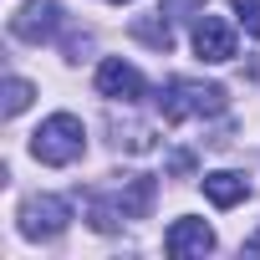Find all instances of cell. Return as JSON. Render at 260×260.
<instances>
[{"label": "cell", "instance_id": "cell-13", "mask_svg": "<svg viewBox=\"0 0 260 260\" xmlns=\"http://www.w3.org/2000/svg\"><path fill=\"white\" fill-rule=\"evenodd\" d=\"M169 21H189V16H204V0H164L158 6Z\"/></svg>", "mask_w": 260, "mask_h": 260}, {"label": "cell", "instance_id": "cell-15", "mask_svg": "<svg viewBox=\"0 0 260 260\" xmlns=\"http://www.w3.org/2000/svg\"><path fill=\"white\" fill-rule=\"evenodd\" d=\"M107 6H127V0H107Z\"/></svg>", "mask_w": 260, "mask_h": 260}, {"label": "cell", "instance_id": "cell-2", "mask_svg": "<svg viewBox=\"0 0 260 260\" xmlns=\"http://www.w3.org/2000/svg\"><path fill=\"white\" fill-rule=\"evenodd\" d=\"M158 112H164V122L214 117V112H224V87H219V82L174 77V82H164V92H158Z\"/></svg>", "mask_w": 260, "mask_h": 260}, {"label": "cell", "instance_id": "cell-9", "mask_svg": "<svg viewBox=\"0 0 260 260\" xmlns=\"http://www.w3.org/2000/svg\"><path fill=\"white\" fill-rule=\"evenodd\" d=\"M204 194H209V204L235 209L240 199H250V184H245V174H235V169H214V174H204Z\"/></svg>", "mask_w": 260, "mask_h": 260}, {"label": "cell", "instance_id": "cell-8", "mask_svg": "<svg viewBox=\"0 0 260 260\" xmlns=\"http://www.w3.org/2000/svg\"><path fill=\"white\" fill-rule=\"evenodd\" d=\"M153 194H158V184L148 179V174H127L122 184H117V194L107 199L122 219H143L148 209H153Z\"/></svg>", "mask_w": 260, "mask_h": 260}, {"label": "cell", "instance_id": "cell-12", "mask_svg": "<svg viewBox=\"0 0 260 260\" xmlns=\"http://www.w3.org/2000/svg\"><path fill=\"white\" fill-rule=\"evenodd\" d=\"M230 11H235V21L250 36H260V0H230Z\"/></svg>", "mask_w": 260, "mask_h": 260}, {"label": "cell", "instance_id": "cell-7", "mask_svg": "<svg viewBox=\"0 0 260 260\" xmlns=\"http://www.w3.org/2000/svg\"><path fill=\"white\" fill-rule=\"evenodd\" d=\"M164 250H169L174 260H189V255H209V250H214V230H209L204 219L184 214V219H174V224H169V235H164Z\"/></svg>", "mask_w": 260, "mask_h": 260}, {"label": "cell", "instance_id": "cell-14", "mask_svg": "<svg viewBox=\"0 0 260 260\" xmlns=\"http://www.w3.org/2000/svg\"><path fill=\"white\" fill-rule=\"evenodd\" d=\"M245 255H260V235H255V240H245Z\"/></svg>", "mask_w": 260, "mask_h": 260}, {"label": "cell", "instance_id": "cell-5", "mask_svg": "<svg viewBox=\"0 0 260 260\" xmlns=\"http://www.w3.org/2000/svg\"><path fill=\"white\" fill-rule=\"evenodd\" d=\"M97 92H102L107 102H138V97L148 92V82H143V72H138L133 61L107 56V61L97 67Z\"/></svg>", "mask_w": 260, "mask_h": 260}, {"label": "cell", "instance_id": "cell-4", "mask_svg": "<svg viewBox=\"0 0 260 260\" xmlns=\"http://www.w3.org/2000/svg\"><path fill=\"white\" fill-rule=\"evenodd\" d=\"M56 26H61V6H56V0H26V6L11 16V36L16 41H31V46L51 41Z\"/></svg>", "mask_w": 260, "mask_h": 260}, {"label": "cell", "instance_id": "cell-3", "mask_svg": "<svg viewBox=\"0 0 260 260\" xmlns=\"http://www.w3.org/2000/svg\"><path fill=\"white\" fill-rule=\"evenodd\" d=\"M67 224H72V204L56 199V194H36V199L21 204V235L26 240H51Z\"/></svg>", "mask_w": 260, "mask_h": 260}, {"label": "cell", "instance_id": "cell-10", "mask_svg": "<svg viewBox=\"0 0 260 260\" xmlns=\"http://www.w3.org/2000/svg\"><path fill=\"white\" fill-rule=\"evenodd\" d=\"M0 97H6V117H16V112H26V107H31L36 87H31L26 77H6V92H0Z\"/></svg>", "mask_w": 260, "mask_h": 260}, {"label": "cell", "instance_id": "cell-1", "mask_svg": "<svg viewBox=\"0 0 260 260\" xmlns=\"http://www.w3.org/2000/svg\"><path fill=\"white\" fill-rule=\"evenodd\" d=\"M82 148H87V127H82V117H72V112H51L36 133H31V158L46 164V169L77 164Z\"/></svg>", "mask_w": 260, "mask_h": 260}, {"label": "cell", "instance_id": "cell-6", "mask_svg": "<svg viewBox=\"0 0 260 260\" xmlns=\"http://www.w3.org/2000/svg\"><path fill=\"white\" fill-rule=\"evenodd\" d=\"M235 26L224 16H199L194 21V51L199 61H235Z\"/></svg>", "mask_w": 260, "mask_h": 260}, {"label": "cell", "instance_id": "cell-11", "mask_svg": "<svg viewBox=\"0 0 260 260\" xmlns=\"http://www.w3.org/2000/svg\"><path fill=\"white\" fill-rule=\"evenodd\" d=\"M133 36H138V41H148V46H158V51H169V46H174V31H169V16H164V11H158V21H138V26H133Z\"/></svg>", "mask_w": 260, "mask_h": 260}]
</instances>
